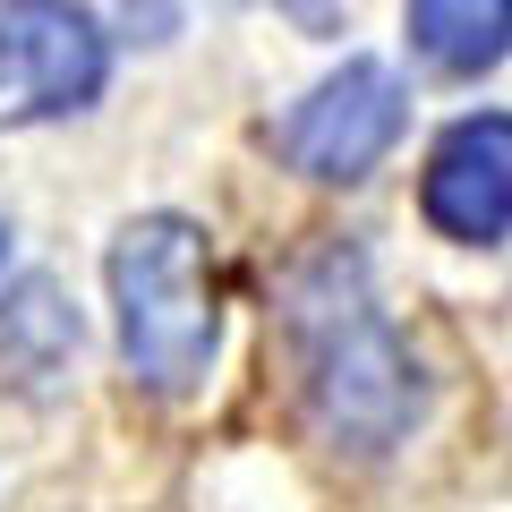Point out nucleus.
<instances>
[{
  "instance_id": "nucleus-1",
  "label": "nucleus",
  "mask_w": 512,
  "mask_h": 512,
  "mask_svg": "<svg viewBox=\"0 0 512 512\" xmlns=\"http://www.w3.org/2000/svg\"><path fill=\"white\" fill-rule=\"evenodd\" d=\"M282 325L299 350V393L342 453H393L419 427L427 410L419 359L402 350L393 316L376 308L359 248H316L282 282Z\"/></svg>"
},
{
  "instance_id": "nucleus-2",
  "label": "nucleus",
  "mask_w": 512,
  "mask_h": 512,
  "mask_svg": "<svg viewBox=\"0 0 512 512\" xmlns=\"http://www.w3.org/2000/svg\"><path fill=\"white\" fill-rule=\"evenodd\" d=\"M111 316H120V359L146 393H197L222 342L214 308V248L188 214H137L111 239Z\"/></svg>"
},
{
  "instance_id": "nucleus-3",
  "label": "nucleus",
  "mask_w": 512,
  "mask_h": 512,
  "mask_svg": "<svg viewBox=\"0 0 512 512\" xmlns=\"http://www.w3.org/2000/svg\"><path fill=\"white\" fill-rule=\"evenodd\" d=\"M402 128H410L402 77L384 69V60H342L325 86H308L274 120V146H282V163H291V171L350 188V180H367L384 154L402 146Z\"/></svg>"
},
{
  "instance_id": "nucleus-4",
  "label": "nucleus",
  "mask_w": 512,
  "mask_h": 512,
  "mask_svg": "<svg viewBox=\"0 0 512 512\" xmlns=\"http://www.w3.org/2000/svg\"><path fill=\"white\" fill-rule=\"evenodd\" d=\"M111 43L86 9H52V0H0V128L69 120L103 94Z\"/></svg>"
},
{
  "instance_id": "nucleus-5",
  "label": "nucleus",
  "mask_w": 512,
  "mask_h": 512,
  "mask_svg": "<svg viewBox=\"0 0 512 512\" xmlns=\"http://www.w3.org/2000/svg\"><path fill=\"white\" fill-rule=\"evenodd\" d=\"M419 214L461 248L512 239V111H470L444 128L419 171Z\"/></svg>"
},
{
  "instance_id": "nucleus-6",
  "label": "nucleus",
  "mask_w": 512,
  "mask_h": 512,
  "mask_svg": "<svg viewBox=\"0 0 512 512\" xmlns=\"http://www.w3.org/2000/svg\"><path fill=\"white\" fill-rule=\"evenodd\" d=\"M410 52L436 77H478L512 52V0H419L410 9Z\"/></svg>"
},
{
  "instance_id": "nucleus-7",
  "label": "nucleus",
  "mask_w": 512,
  "mask_h": 512,
  "mask_svg": "<svg viewBox=\"0 0 512 512\" xmlns=\"http://www.w3.org/2000/svg\"><path fill=\"white\" fill-rule=\"evenodd\" d=\"M77 359V308L60 299V282H18V291L0 299V367L18 384H43L52 367Z\"/></svg>"
},
{
  "instance_id": "nucleus-8",
  "label": "nucleus",
  "mask_w": 512,
  "mask_h": 512,
  "mask_svg": "<svg viewBox=\"0 0 512 512\" xmlns=\"http://www.w3.org/2000/svg\"><path fill=\"white\" fill-rule=\"evenodd\" d=\"M0 265H9V222H0Z\"/></svg>"
}]
</instances>
